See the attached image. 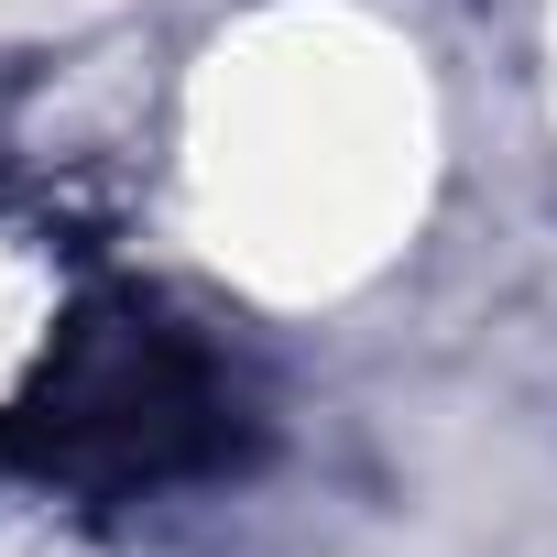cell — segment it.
Here are the masks:
<instances>
[{
  "label": "cell",
  "mask_w": 557,
  "mask_h": 557,
  "mask_svg": "<svg viewBox=\"0 0 557 557\" xmlns=\"http://www.w3.org/2000/svg\"><path fill=\"white\" fill-rule=\"evenodd\" d=\"M240 448H251V405L230 361L197 329H175L153 296H88L45 339L23 394L0 405V470L88 503L219 481Z\"/></svg>",
  "instance_id": "obj_1"
}]
</instances>
